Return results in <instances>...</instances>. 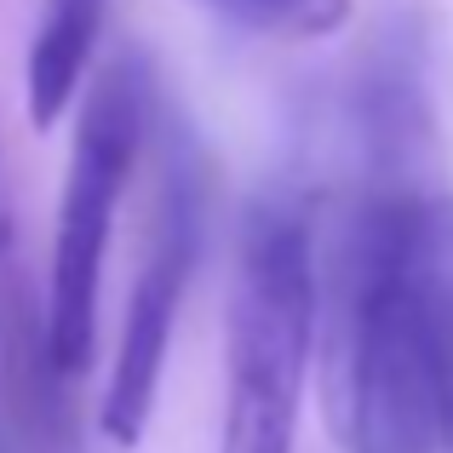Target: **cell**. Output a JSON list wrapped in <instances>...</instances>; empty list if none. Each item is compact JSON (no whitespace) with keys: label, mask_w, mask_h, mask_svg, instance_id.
I'll use <instances>...</instances> for the list:
<instances>
[{"label":"cell","mask_w":453,"mask_h":453,"mask_svg":"<svg viewBox=\"0 0 453 453\" xmlns=\"http://www.w3.org/2000/svg\"><path fill=\"white\" fill-rule=\"evenodd\" d=\"M448 453H453V304H448Z\"/></svg>","instance_id":"obj_7"},{"label":"cell","mask_w":453,"mask_h":453,"mask_svg":"<svg viewBox=\"0 0 453 453\" xmlns=\"http://www.w3.org/2000/svg\"><path fill=\"white\" fill-rule=\"evenodd\" d=\"M207 6H219L242 29L288 35V41H321L350 18V0H207Z\"/></svg>","instance_id":"obj_6"},{"label":"cell","mask_w":453,"mask_h":453,"mask_svg":"<svg viewBox=\"0 0 453 453\" xmlns=\"http://www.w3.org/2000/svg\"><path fill=\"white\" fill-rule=\"evenodd\" d=\"M104 12H110V0H46L41 6L29 58H23V110L35 127H58L75 104L92 46L104 35Z\"/></svg>","instance_id":"obj_5"},{"label":"cell","mask_w":453,"mask_h":453,"mask_svg":"<svg viewBox=\"0 0 453 453\" xmlns=\"http://www.w3.org/2000/svg\"><path fill=\"white\" fill-rule=\"evenodd\" d=\"M327 390L356 453L448 448L453 224L419 189H373L339 258Z\"/></svg>","instance_id":"obj_1"},{"label":"cell","mask_w":453,"mask_h":453,"mask_svg":"<svg viewBox=\"0 0 453 453\" xmlns=\"http://www.w3.org/2000/svg\"><path fill=\"white\" fill-rule=\"evenodd\" d=\"M150 127V81L138 58H115L87 92L69 173L58 196V230H52V265H46V362L58 379H75L92 362L98 333V288L110 258L115 212H121L127 178H133L138 144Z\"/></svg>","instance_id":"obj_3"},{"label":"cell","mask_w":453,"mask_h":453,"mask_svg":"<svg viewBox=\"0 0 453 453\" xmlns=\"http://www.w3.org/2000/svg\"><path fill=\"white\" fill-rule=\"evenodd\" d=\"M201 224H207V184H201V155L189 138H173L161 166V196H155V224H150V247L138 281L127 293V316H121V344L110 362V385H104V436L115 448H138L150 413H155V390H161V362L173 344V321L184 304L189 270L201 258Z\"/></svg>","instance_id":"obj_4"},{"label":"cell","mask_w":453,"mask_h":453,"mask_svg":"<svg viewBox=\"0 0 453 453\" xmlns=\"http://www.w3.org/2000/svg\"><path fill=\"white\" fill-rule=\"evenodd\" d=\"M316 321L321 293L304 212L288 201H258L242 230L219 453H293Z\"/></svg>","instance_id":"obj_2"}]
</instances>
